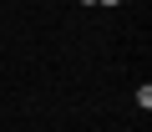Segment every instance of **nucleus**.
Returning <instances> with one entry per match:
<instances>
[{"mask_svg": "<svg viewBox=\"0 0 152 132\" xmlns=\"http://www.w3.org/2000/svg\"><path fill=\"white\" fill-rule=\"evenodd\" d=\"M96 5H117V0H96Z\"/></svg>", "mask_w": 152, "mask_h": 132, "instance_id": "nucleus-1", "label": "nucleus"}]
</instances>
